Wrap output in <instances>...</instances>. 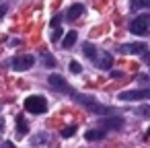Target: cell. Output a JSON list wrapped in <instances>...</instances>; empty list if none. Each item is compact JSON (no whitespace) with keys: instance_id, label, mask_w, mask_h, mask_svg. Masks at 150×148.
<instances>
[{"instance_id":"cell-14","label":"cell","mask_w":150,"mask_h":148,"mask_svg":"<svg viewBox=\"0 0 150 148\" xmlns=\"http://www.w3.org/2000/svg\"><path fill=\"white\" fill-rule=\"evenodd\" d=\"M41 60H43V64H45L47 68H54V66H56L54 56H52V54H47V52H41Z\"/></svg>"},{"instance_id":"cell-16","label":"cell","mask_w":150,"mask_h":148,"mask_svg":"<svg viewBox=\"0 0 150 148\" xmlns=\"http://www.w3.org/2000/svg\"><path fill=\"white\" fill-rule=\"evenodd\" d=\"M74 132H76V127H74V125H68V127H64V130L60 132V136H62V138H72Z\"/></svg>"},{"instance_id":"cell-23","label":"cell","mask_w":150,"mask_h":148,"mask_svg":"<svg viewBox=\"0 0 150 148\" xmlns=\"http://www.w3.org/2000/svg\"><path fill=\"white\" fill-rule=\"evenodd\" d=\"M138 78H140V80H142V82H150V78H148V76H146V74H140V76H138Z\"/></svg>"},{"instance_id":"cell-19","label":"cell","mask_w":150,"mask_h":148,"mask_svg":"<svg viewBox=\"0 0 150 148\" xmlns=\"http://www.w3.org/2000/svg\"><path fill=\"white\" fill-rule=\"evenodd\" d=\"M138 113H140L142 117H150V105H142V107L138 109Z\"/></svg>"},{"instance_id":"cell-22","label":"cell","mask_w":150,"mask_h":148,"mask_svg":"<svg viewBox=\"0 0 150 148\" xmlns=\"http://www.w3.org/2000/svg\"><path fill=\"white\" fill-rule=\"evenodd\" d=\"M142 58H144V62H148V64H150V52H148V50L142 54Z\"/></svg>"},{"instance_id":"cell-7","label":"cell","mask_w":150,"mask_h":148,"mask_svg":"<svg viewBox=\"0 0 150 148\" xmlns=\"http://www.w3.org/2000/svg\"><path fill=\"white\" fill-rule=\"evenodd\" d=\"M47 82H50V84H52V86H54L56 91H66V93L74 95V91H72V89H70V86L66 84V80H64V78H62L60 74H52V76L47 78Z\"/></svg>"},{"instance_id":"cell-5","label":"cell","mask_w":150,"mask_h":148,"mask_svg":"<svg viewBox=\"0 0 150 148\" xmlns=\"http://www.w3.org/2000/svg\"><path fill=\"white\" fill-rule=\"evenodd\" d=\"M121 101H142V99H150V89H138V91H123L119 93Z\"/></svg>"},{"instance_id":"cell-18","label":"cell","mask_w":150,"mask_h":148,"mask_svg":"<svg viewBox=\"0 0 150 148\" xmlns=\"http://www.w3.org/2000/svg\"><path fill=\"white\" fill-rule=\"evenodd\" d=\"M70 70H72L74 74H80V70H82V66H80V64H78L76 60H72V62H70Z\"/></svg>"},{"instance_id":"cell-6","label":"cell","mask_w":150,"mask_h":148,"mask_svg":"<svg viewBox=\"0 0 150 148\" xmlns=\"http://www.w3.org/2000/svg\"><path fill=\"white\" fill-rule=\"evenodd\" d=\"M101 127H105V130H121L123 127V119L119 115H115V113L105 115L103 121H101Z\"/></svg>"},{"instance_id":"cell-20","label":"cell","mask_w":150,"mask_h":148,"mask_svg":"<svg viewBox=\"0 0 150 148\" xmlns=\"http://www.w3.org/2000/svg\"><path fill=\"white\" fill-rule=\"evenodd\" d=\"M60 21H62V17H54V19H52V27H58Z\"/></svg>"},{"instance_id":"cell-1","label":"cell","mask_w":150,"mask_h":148,"mask_svg":"<svg viewBox=\"0 0 150 148\" xmlns=\"http://www.w3.org/2000/svg\"><path fill=\"white\" fill-rule=\"evenodd\" d=\"M76 101H78L80 105H84L91 113H97V115H111V113H113L109 107H105V105L97 103V99H93V97H86V95H76Z\"/></svg>"},{"instance_id":"cell-9","label":"cell","mask_w":150,"mask_h":148,"mask_svg":"<svg viewBox=\"0 0 150 148\" xmlns=\"http://www.w3.org/2000/svg\"><path fill=\"white\" fill-rule=\"evenodd\" d=\"M146 52V45L144 43H125L121 45V54H144Z\"/></svg>"},{"instance_id":"cell-13","label":"cell","mask_w":150,"mask_h":148,"mask_svg":"<svg viewBox=\"0 0 150 148\" xmlns=\"http://www.w3.org/2000/svg\"><path fill=\"white\" fill-rule=\"evenodd\" d=\"M82 47H84V56H86L88 60H93V62H95V60H97V56H99V50H97L93 43H84Z\"/></svg>"},{"instance_id":"cell-17","label":"cell","mask_w":150,"mask_h":148,"mask_svg":"<svg viewBox=\"0 0 150 148\" xmlns=\"http://www.w3.org/2000/svg\"><path fill=\"white\" fill-rule=\"evenodd\" d=\"M142 6L150 8V0H134L132 2V8H142Z\"/></svg>"},{"instance_id":"cell-10","label":"cell","mask_w":150,"mask_h":148,"mask_svg":"<svg viewBox=\"0 0 150 148\" xmlns=\"http://www.w3.org/2000/svg\"><path fill=\"white\" fill-rule=\"evenodd\" d=\"M105 134H107V130H105V127H97V130H88L84 136H86V140H88V142H95V140H103V138H105Z\"/></svg>"},{"instance_id":"cell-24","label":"cell","mask_w":150,"mask_h":148,"mask_svg":"<svg viewBox=\"0 0 150 148\" xmlns=\"http://www.w3.org/2000/svg\"><path fill=\"white\" fill-rule=\"evenodd\" d=\"M6 11H8V8H6L4 4H2V6H0V17H4V15H6Z\"/></svg>"},{"instance_id":"cell-3","label":"cell","mask_w":150,"mask_h":148,"mask_svg":"<svg viewBox=\"0 0 150 148\" xmlns=\"http://www.w3.org/2000/svg\"><path fill=\"white\" fill-rule=\"evenodd\" d=\"M150 29V15H138L132 23H129V31L136 33V35H146Z\"/></svg>"},{"instance_id":"cell-2","label":"cell","mask_w":150,"mask_h":148,"mask_svg":"<svg viewBox=\"0 0 150 148\" xmlns=\"http://www.w3.org/2000/svg\"><path fill=\"white\" fill-rule=\"evenodd\" d=\"M25 109H27L29 113H35V115L45 113V111H47V101H45L41 95H31V97L25 99Z\"/></svg>"},{"instance_id":"cell-4","label":"cell","mask_w":150,"mask_h":148,"mask_svg":"<svg viewBox=\"0 0 150 148\" xmlns=\"http://www.w3.org/2000/svg\"><path fill=\"white\" fill-rule=\"evenodd\" d=\"M33 64H35V58H33V56H29V54H23V56L13 58L11 68H13L15 72H25V70H29Z\"/></svg>"},{"instance_id":"cell-11","label":"cell","mask_w":150,"mask_h":148,"mask_svg":"<svg viewBox=\"0 0 150 148\" xmlns=\"http://www.w3.org/2000/svg\"><path fill=\"white\" fill-rule=\"evenodd\" d=\"M84 13V8H82V4H72L70 8H68V13H66V17H68V21H76L80 15Z\"/></svg>"},{"instance_id":"cell-26","label":"cell","mask_w":150,"mask_h":148,"mask_svg":"<svg viewBox=\"0 0 150 148\" xmlns=\"http://www.w3.org/2000/svg\"><path fill=\"white\" fill-rule=\"evenodd\" d=\"M0 130H2V119H0Z\"/></svg>"},{"instance_id":"cell-25","label":"cell","mask_w":150,"mask_h":148,"mask_svg":"<svg viewBox=\"0 0 150 148\" xmlns=\"http://www.w3.org/2000/svg\"><path fill=\"white\" fill-rule=\"evenodd\" d=\"M60 35H62V31H56V33L52 35V39H60Z\"/></svg>"},{"instance_id":"cell-15","label":"cell","mask_w":150,"mask_h":148,"mask_svg":"<svg viewBox=\"0 0 150 148\" xmlns=\"http://www.w3.org/2000/svg\"><path fill=\"white\" fill-rule=\"evenodd\" d=\"M17 125H19V134H27V132H29L27 121H25V117H23V115H17Z\"/></svg>"},{"instance_id":"cell-8","label":"cell","mask_w":150,"mask_h":148,"mask_svg":"<svg viewBox=\"0 0 150 148\" xmlns=\"http://www.w3.org/2000/svg\"><path fill=\"white\" fill-rule=\"evenodd\" d=\"M95 64H97L99 68H103V70H109V68L113 66V58H111V54H107V52H99Z\"/></svg>"},{"instance_id":"cell-12","label":"cell","mask_w":150,"mask_h":148,"mask_svg":"<svg viewBox=\"0 0 150 148\" xmlns=\"http://www.w3.org/2000/svg\"><path fill=\"white\" fill-rule=\"evenodd\" d=\"M76 31H68L66 33V37H64V41H62V45H64V50H70L74 43H76Z\"/></svg>"},{"instance_id":"cell-21","label":"cell","mask_w":150,"mask_h":148,"mask_svg":"<svg viewBox=\"0 0 150 148\" xmlns=\"http://www.w3.org/2000/svg\"><path fill=\"white\" fill-rule=\"evenodd\" d=\"M43 140H47V136H45V134H41V136L33 138V142H35V144H37V142H43Z\"/></svg>"}]
</instances>
